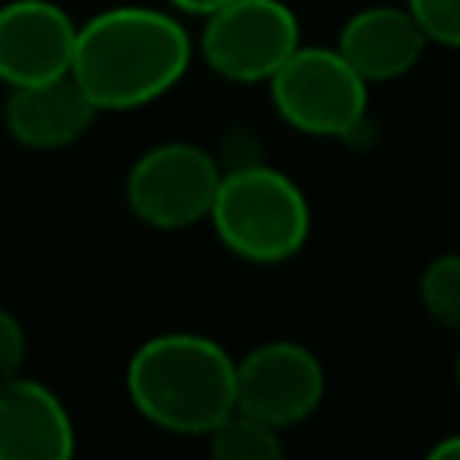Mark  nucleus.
<instances>
[{
	"label": "nucleus",
	"mask_w": 460,
	"mask_h": 460,
	"mask_svg": "<svg viewBox=\"0 0 460 460\" xmlns=\"http://www.w3.org/2000/svg\"><path fill=\"white\" fill-rule=\"evenodd\" d=\"M190 58L194 40L180 18L119 4L79 25L72 75L97 111H129L169 93L187 75Z\"/></svg>",
	"instance_id": "1"
},
{
	"label": "nucleus",
	"mask_w": 460,
	"mask_h": 460,
	"mask_svg": "<svg viewBox=\"0 0 460 460\" xmlns=\"http://www.w3.org/2000/svg\"><path fill=\"white\" fill-rule=\"evenodd\" d=\"M126 395L147 424L169 435H208L237 410V359L216 338L165 331L133 349Z\"/></svg>",
	"instance_id": "2"
},
{
	"label": "nucleus",
	"mask_w": 460,
	"mask_h": 460,
	"mask_svg": "<svg viewBox=\"0 0 460 460\" xmlns=\"http://www.w3.org/2000/svg\"><path fill=\"white\" fill-rule=\"evenodd\" d=\"M208 223L226 252L255 266H277L295 259L313 230V212L302 187L266 165L248 162L223 169Z\"/></svg>",
	"instance_id": "3"
},
{
	"label": "nucleus",
	"mask_w": 460,
	"mask_h": 460,
	"mask_svg": "<svg viewBox=\"0 0 460 460\" xmlns=\"http://www.w3.org/2000/svg\"><path fill=\"white\" fill-rule=\"evenodd\" d=\"M270 101L298 133L352 140L367 126L370 83L338 47H298L270 79Z\"/></svg>",
	"instance_id": "4"
},
{
	"label": "nucleus",
	"mask_w": 460,
	"mask_h": 460,
	"mask_svg": "<svg viewBox=\"0 0 460 460\" xmlns=\"http://www.w3.org/2000/svg\"><path fill=\"white\" fill-rule=\"evenodd\" d=\"M223 165L190 140L147 147L126 172V205L151 230H187L208 219Z\"/></svg>",
	"instance_id": "5"
},
{
	"label": "nucleus",
	"mask_w": 460,
	"mask_h": 460,
	"mask_svg": "<svg viewBox=\"0 0 460 460\" xmlns=\"http://www.w3.org/2000/svg\"><path fill=\"white\" fill-rule=\"evenodd\" d=\"M298 47V18L284 0H234L201 29L205 65L230 83H270Z\"/></svg>",
	"instance_id": "6"
},
{
	"label": "nucleus",
	"mask_w": 460,
	"mask_h": 460,
	"mask_svg": "<svg viewBox=\"0 0 460 460\" xmlns=\"http://www.w3.org/2000/svg\"><path fill=\"white\" fill-rule=\"evenodd\" d=\"M327 374L302 341H262L237 359V410L273 424L295 428L323 402Z\"/></svg>",
	"instance_id": "7"
},
{
	"label": "nucleus",
	"mask_w": 460,
	"mask_h": 460,
	"mask_svg": "<svg viewBox=\"0 0 460 460\" xmlns=\"http://www.w3.org/2000/svg\"><path fill=\"white\" fill-rule=\"evenodd\" d=\"M79 22L54 0L0 4V83L29 86L72 72Z\"/></svg>",
	"instance_id": "8"
},
{
	"label": "nucleus",
	"mask_w": 460,
	"mask_h": 460,
	"mask_svg": "<svg viewBox=\"0 0 460 460\" xmlns=\"http://www.w3.org/2000/svg\"><path fill=\"white\" fill-rule=\"evenodd\" d=\"M97 104L75 83V75H58L47 83L7 86L0 119L14 144L29 151H61L72 147L93 122Z\"/></svg>",
	"instance_id": "9"
},
{
	"label": "nucleus",
	"mask_w": 460,
	"mask_h": 460,
	"mask_svg": "<svg viewBox=\"0 0 460 460\" xmlns=\"http://www.w3.org/2000/svg\"><path fill=\"white\" fill-rule=\"evenodd\" d=\"M75 424L54 388L32 377L0 381V460H68Z\"/></svg>",
	"instance_id": "10"
},
{
	"label": "nucleus",
	"mask_w": 460,
	"mask_h": 460,
	"mask_svg": "<svg viewBox=\"0 0 460 460\" xmlns=\"http://www.w3.org/2000/svg\"><path fill=\"white\" fill-rule=\"evenodd\" d=\"M334 47L367 83H388L406 75L420 61L428 47V32L420 29V22L406 4L402 7L374 4L345 18Z\"/></svg>",
	"instance_id": "11"
},
{
	"label": "nucleus",
	"mask_w": 460,
	"mask_h": 460,
	"mask_svg": "<svg viewBox=\"0 0 460 460\" xmlns=\"http://www.w3.org/2000/svg\"><path fill=\"white\" fill-rule=\"evenodd\" d=\"M205 438H208V449L216 460H277L284 453L280 428H273L244 410H230Z\"/></svg>",
	"instance_id": "12"
},
{
	"label": "nucleus",
	"mask_w": 460,
	"mask_h": 460,
	"mask_svg": "<svg viewBox=\"0 0 460 460\" xmlns=\"http://www.w3.org/2000/svg\"><path fill=\"white\" fill-rule=\"evenodd\" d=\"M417 295H420L424 313L435 323L460 331V255L446 252V255L431 259L417 280Z\"/></svg>",
	"instance_id": "13"
},
{
	"label": "nucleus",
	"mask_w": 460,
	"mask_h": 460,
	"mask_svg": "<svg viewBox=\"0 0 460 460\" xmlns=\"http://www.w3.org/2000/svg\"><path fill=\"white\" fill-rule=\"evenodd\" d=\"M431 43L460 47V0H406Z\"/></svg>",
	"instance_id": "14"
},
{
	"label": "nucleus",
	"mask_w": 460,
	"mask_h": 460,
	"mask_svg": "<svg viewBox=\"0 0 460 460\" xmlns=\"http://www.w3.org/2000/svg\"><path fill=\"white\" fill-rule=\"evenodd\" d=\"M25 352H29V341H25L22 320H18L11 309L0 305V381L22 374Z\"/></svg>",
	"instance_id": "15"
},
{
	"label": "nucleus",
	"mask_w": 460,
	"mask_h": 460,
	"mask_svg": "<svg viewBox=\"0 0 460 460\" xmlns=\"http://www.w3.org/2000/svg\"><path fill=\"white\" fill-rule=\"evenodd\" d=\"M226 4H234V0H169V7H172V11H183V14H198V18H208L212 11L226 7Z\"/></svg>",
	"instance_id": "16"
},
{
	"label": "nucleus",
	"mask_w": 460,
	"mask_h": 460,
	"mask_svg": "<svg viewBox=\"0 0 460 460\" xmlns=\"http://www.w3.org/2000/svg\"><path fill=\"white\" fill-rule=\"evenodd\" d=\"M428 460H460V431L442 435V438L428 449Z\"/></svg>",
	"instance_id": "17"
},
{
	"label": "nucleus",
	"mask_w": 460,
	"mask_h": 460,
	"mask_svg": "<svg viewBox=\"0 0 460 460\" xmlns=\"http://www.w3.org/2000/svg\"><path fill=\"white\" fill-rule=\"evenodd\" d=\"M456 385H460V352H456Z\"/></svg>",
	"instance_id": "18"
}]
</instances>
